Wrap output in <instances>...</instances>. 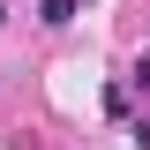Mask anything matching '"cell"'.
Masks as SVG:
<instances>
[{"instance_id":"cell-1","label":"cell","mask_w":150,"mask_h":150,"mask_svg":"<svg viewBox=\"0 0 150 150\" xmlns=\"http://www.w3.org/2000/svg\"><path fill=\"white\" fill-rule=\"evenodd\" d=\"M38 15L45 23H75V0H38Z\"/></svg>"},{"instance_id":"cell-3","label":"cell","mask_w":150,"mask_h":150,"mask_svg":"<svg viewBox=\"0 0 150 150\" xmlns=\"http://www.w3.org/2000/svg\"><path fill=\"white\" fill-rule=\"evenodd\" d=\"M0 23H8V8H0Z\"/></svg>"},{"instance_id":"cell-2","label":"cell","mask_w":150,"mask_h":150,"mask_svg":"<svg viewBox=\"0 0 150 150\" xmlns=\"http://www.w3.org/2000/svg\"><path fill=\"white\" fill-rule=\"evenodd\" d=\"M128 83H135V90H150V60H135V75H128Z\"/></svg>"}]
</instances>
